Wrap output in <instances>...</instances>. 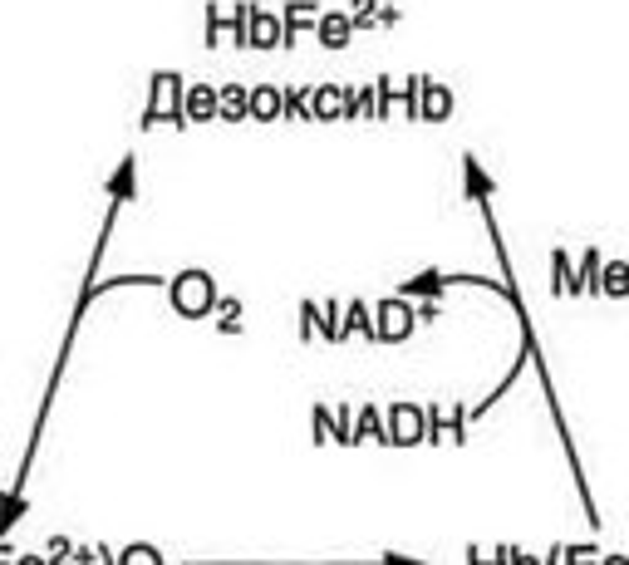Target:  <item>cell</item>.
I'll use <instances>...</instances> for the list:
<instances>
[{
    "label": "cell",
    "instance_id": "cell-1",
    "mask_svg": "<svg viewBox=\"0 0 629 565\" xmlns=\"http://www.w3.org/2000/svg\"><path fill=\"white\" fill-rule=\"evenodd\" d=\"M600 295L625 300L629 295V261H610V266H600Z\"/></svg>",
    "mask_w": 629,
    "mask_h": 565
},
{
    "label": "cell",
    "instance_id": "cell-2",
    "mask_svg": "<svg viewBox=\"0 0 629 565\" xmlns=\"http://www.w3.org/2000/svg\"><path fill=\"white\" fill-rule=\"evenodd\" d=\"M423 118H448L453 113V94L448 89H438V84H423Z\"/></svg>",
    "mask_w": 629,
    "mask_h": 565
},
{
    "label": "cell",
    "instance_id": "cell-3",
    "mask_svg": "<svg viewBox=\"0 0 629 565\" xmlns=\"http://www.w3.org/2000/svg\"><path fill=\"white\" fill-rule=\"evenodd\" d=\"M187 113H192V118H212V113H222V104H217L212 89H192V94H187Z\"/></svg>",
    "mask_w": 629,
    "mask_h": 565
},
{
    "label": "cell",
    "instance_id": "cell-4",
    "mask_svg": "<svg viewBox=\"0 0 629 565\" xmlns=\"http://www.w3.org/2000/svg\"><path fill=\"white\" fill-rule=\"evenodd\" d=\"M349 25H354V20H344V15H325V20H320V40H325V45H344V40H349Z\"/></svg>",
    "mask_w": 629,
    "mask_h": 565
},
{
    "label": "cell",
    "instance_id": "cell-5",
    "mask_svg": "<svg viewBox=\"0 0 629 565\" xmlns=\"http://www.w3.org/2000/svg\"><path fill=\"white\" fill-rule=\"evenodd\" d=\"M281 99H286V94H276V89H256V94H251V113H256V118H276V113H281Z\"/></svg>",
    "mask_w": 629,
    "mask_h": 565
},
{
    "label": "cell",
    "instance_id": "cell-6",
    "mask_svg": "<svg viewBox=\"0 0 629 565\" xmlns=\"http://www.w3.org/2000/svg\"><path fill=\"white\" fill-rule=\"evenodd\" d=\"M251 94L246 89H222V113L227 118H241V113H251V104H246Z\"/></svg>",
    "mask_w": 629,
    "mask_h": 565
},
{
    "label": "cell",
    "instance_id": "cell-7",
    "mask_svg": "<svg viewBox=\"0 0 629 565\" xmlns=\"http://www.w3.org/2000/svg\"><path fill=\"white\" fill-rule=\"evenodd\" d=\"M566 561H571V565H600L605 556H600L595 546H571V551H566Z\"/></svg>",
    "mask_w": 629,
    "mask_h": 565
},
{
    "label": "cell",
    "instance_id": "cell-8",
    "mask_svg": "<svg viewBox=\"0 0 629 565\" xmlns=\"http://www.w3.org/2000/svg\"><path fill=\"white\" fill-rule=\"evenodd\" d=\"M315 99H320V104H315L310 113H320V118H335V109H340V104H335V99H340V89H320Z\"/></svg>",
    "mask_w": 629,
    "mask_h": 565
},
{
    "label": "cell",
    "instance_id": "cell-9",
    "mask_svg": "<svg viewBox=\"0 0 629 565\" xmlns=\"http://www.w3.org/2000/svg\"><path fill=\"white\" fill-rule=\"evenodd\" d=\"M600 565H629V556H605Z\"/></svg>",
    "mask_w": 629,
    "mask_h": 565
},
{
    "label": "cell",
    "instance_id": "cell-10",
    "mask_svg": "<svg viewBox=\"0 0 629 565\" xmlns=\"http://www.w3.org/2000/svg\"><path fill=\"white\" fill-rule=\"evenodd\" d=\"M516 565H541V561H516Z\"/></svg>",
    "mask_w": 629,
    "mask_h": 565
}]
</instances>
